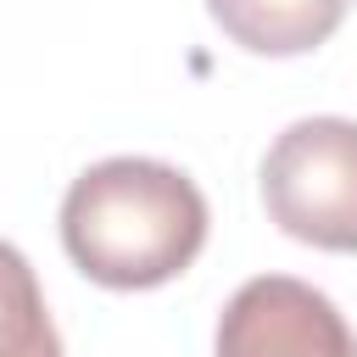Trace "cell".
<instances>
[{"label": "cell", "mask_w": 357, "mask_h": 357, "mask_svg": "<svg viewBox=\"0 0 357 357\" xmlns=\"http://www.w3.org/2000/svg\"><path fill=\"white\" fill-rule=\"evenodd\" d=\"M212 357H357V335L307 279L262 273L229 296Z\"/></svg>", "instance_id": "cell-3"}, {"label": "cell", "mask_w": 357, "mask_h": 357, "mask_svg": "<svg viewBox=\"0 0 357 357\" xmlns=\"http://www.w3.org/2000/svg\"><path fill=\"white\" fill-rule=\"evenodd\" d=\"M262 206L290 240L357 257V123H290L262 156Z\"/></svg>", "instance_id": "cell-2"}, {"label": "cell", "mask_w": 357, "mask_h": 357, "mask_svg": "<svg viewBox=\"0 0 357 357\" xmlns=\"http://www.w3.org/2000/svg\"><path fill=\"white\" fill-rule=\"evenodd\" d=\"M206 195L190 173L151 156H106L61 195V245L106 290H156L206 245Z\"/></svg>", "instance_id": "cell-1"}, {"label": "cell", "mask_w": 357, "mask_h": 357, "mask_svg": "<svg viewBox=\"0 0 357 357\" xmlns=\"http://www.w3.org/2000/svg\"><path fill=\"white\" fill-rule=\"evenodd\" d=\"M351 0H206L212 22L251 56H307L340 22Z\"/></svg>", "instance_id": "cell-4"}, {"label": "cell", "mask_w": 357, "mask_h": 357, "mask_svg": "<svg viewBox=\"0 0 357 357\" xmlns=\"http://www.w3.org/2000/svg\"><path fill=\"white\" fill-rule=\"evenodd\" d=\"M0 357H61L45 290L11 240H0Z\"/></svg>", "instance_id": "cell-5"}]
</instances>
